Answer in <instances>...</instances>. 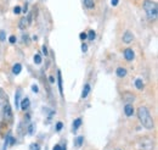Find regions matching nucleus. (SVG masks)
Masks as SVG:
<instances>
[{
    "mask_svg": "<svg viewBox=\"0 0 158 150\" xmlns=\"http://www.w3.org/2000/svg\"><path fill=\"white\" fill-rule=\"evenodd\" d=\"M28 25H29V22H28V20H27V17H23V18H21L20 20V23H19V27H20V29H26L27 27H28Z\"/></svg>",
    "mask_w": 158,
    "mask_h": 150,
    "instance_id": "obj_9",
    "label": "nucleus"
},
{
    "mask_svg": "<svg viewBox=\"0 0 158 150\" xmlns=\"http://www.w3.org/2000/svg\"><path fill=\"white\" fill-rule=\"evenodd\" d=\"M29 105H30V101H29V99H28V98H24V99L22 100V103L20 104V107H21L23 111H26V110L29 107Z\"/></svg>",
    "mask_w": 158,
    "mask_h": 150,
    "instance_id": "obj_11",
    "label": "nucleus"
},
{
    "mask_svg": "<svg viewBox=\"0 0 158 150\" xmlns=\"http://www.w3.org/2000/svg\"><path fill=\"white\" fill-rule=\"evenodd\" d=\"M137 117L140 120V122H141V124L147 128V129H152L154 123H153V118L150 114V111L146 106H140L137 109Z\"/></svg>",
    "mask_w": 158,
    "mask_h": 150,
    "instance_id": "obj_1",
    "label": "nucleus"
},
{
    "mask_svg": "<svg viewBox=\"0 0 158 150\" xmlns=\"http://www.w3.org/2000/svg\"><path fill=\"white\" fill-rule=\"evenodd\" d=\"M118 2H119V0H112L111 4H112L113 6H117V5H118Z\"/></svg>",
    "mask_w": 158,
    "mask_h": 150,
    "instance_id": "obj_30",
    "label": "nucleus"
},
{
    "mask_svg": "<svg viewBox=\"0 0 158 150\" xmlns=\"http://www.w3.org/2000/svg\"><path fill=\"white\" fill-rule=\"evenodd\" d=\"M89 92H90V84H85L84 89L82 92V99H85L88 97V94H89Z\"/></svg>",
    "mask_w": 158,
    "mask_h": 150,
    "instance_id": "obj_13",
    "label": "nucleus"
},
{
    "mask_svg": "<svg viewBox=\"0 0 158 150\" xmlns=\"http://www.w3.org/2000/svg\"><path fill=\"white\" fill-rule=\"evenodd\" d=\"M80 124H82V120H80V118H77V120L73 122V132H76V130L80 127Z\"/></svg>",
    "mask_w": 158,
    "mask_h": 150,
    "instance_id": "obj_18",
    "label": "nucleus"
},
{
    "mask_svg": "<svg viewBox=\"0 0 158 150\" xmlns=\"http://www.w3.org/2000/svg\"><path fill=\"white\" fill-rule=\"evenodd\" d=\"M144 10L147 15V18L150 21H156L158 17V6L157 3L152 0H145L144 2Z\"/></svg>",
    "mask_w": 158,
    "mask_h": 150,
    "instance_id": "obj_2",
    "label": "nucleus"
},
{
    "mask_svg": "<svg viewBox=\"0 0 158 150\" xmlns=\"http://www.w3.org/2000/svg\"><path fill=\"white\" fill-rule=\"evenodd\" d=\"M86 50H88V45L83 43V45H82V51H83V52H85Z\"/></svg>",
    "mask_w": 158,
    "mask_h": 150,
    "instance_id": "obj_29",
    "label": "nucleus"
},
{
    "mask_svg": "<svg viewBox=\"0 0 158 150\" xmlns=\"http://www.w3.org/2000/svg\"><path fill=\"white\" fill-rule=\"evenodd\" d=\"M50 82H51V83H54V77H52V76L50 77Z\"/></svg>",
    "mask_w": 158,
    "mask_h": 150,
    "instance_id": "obj_36",
    "label": "nucleus"
},
{
    "mask_svg": "<svg viewBox=\"0 0 158 150\" xmlns=\"http://www.w3.org/2000/svg\"><path fill=\"white\" fill-rule=\"evenodd\" d=\"M42 49H43V52H44V54H45V56H46V55H47V48H46V46L44 45V46H43Z\"/></svg>",
    "mask_w": 158,
    "mask_h": 150,
    "instance_id": "obj_31",
    "label": "nucleus"
},
{
    "mask_svg": "<svg viewBox=\"0 0 158 150\" xmlns=\"http://www.w3.org/2000/svg\"><path fill=\"white\" fill-rule=\"evenodd\" d=\"M122 98H123V101H124L125 104H131V103H134V100H135V95L133 94V93H130V92L123 93Z\"/></svg>",
    "mask_w": 158,
    "mask_h": 150,
    "instance_id": "obj_5",
    "label": "nucleus"
},
{
    "mask_svg": "<svg viewBox=\"0 0 158 150\" xmlns=\"http://www.w3.org/2000/svg\"><path fill=\"white\" fill-rule=\"evenodd\" d=\"M57 82H59V90L60 94L63 95V88H62V76H61V71H57Z\"/></svg>",
    "mask_w": 158,
    "mask_h": 150,
    "instance_id": "obj_10",
    "label": "nucleus"
},
{
    "mask_svg": "<svg viewBox=\"0 0 158 150\" xmlns=\"http://www.w3.org/2000/svg\"><path fill=\"white\" fill-rule=\"evenodd\" d=\"M137 148L141 150H152L153 148V142L150 138H141L137 142Z\"/></svg>",
    "mask_w": 158,
    "mask_h": 150,
    "instance_id": "obj_3",
    "label": "nucleus"
},
{
    "mask_svg": "<svg viewBox=\"0 0 158 150\" xmlns=\"http://www.w3.org/2000/svg\"><path fill=\"white\" fill-rule=\"evenodd\" d=\"M95 37H96L95 32H94V31H89V33L86 34V39H89V40H94V39H95Z\"/></svg>",
    "mask_w": 158,
    "mask_h": 150,
    "instance_id": "obj_19",
    "label": "nucleus"
},
{
    "mask_svg": "<svg viewBox=\"0 0 158 150\" xmlns=\"http://www.w3.org/2000/svg\"><path fill=\"white\" fill-rule=\"evenodd\" d=\"M124 56H125V59L128 60V61H131V60H134V51H133V49H130V48H128V49H125L124 50Z\"/></svg>",
    "mask_w": 158,
    "mask_h": 150,
    "instance_id": "obj_7",
    "label": "nucleus"
},
{
    "mask_svg": "<svg viewBox=\"0 0 158 150\" xmlns=\"http://www.w3.org/2000/svg\"><path fill=\"white\" fill-rule=\"evenodd\" d=\"M21 11H22V10H21V8H20V6H15V9H13V12H15L16 15H19Z\"/></svg>",
    "mask_w": 158,
    "mask_h": 150,
    "instance_id": "obj_24",
    "label": "nucleus"
},
{
    "mask_svg": "<svg viewBox=\"0 0 158 150\" xmlns=\"http://www.w3.org/2000/svg\"><path fill=\"white\" fill-rule=\"evenodd\" d=\"M124 112H125V115L127 116H133L134 115V107H133V105L131 104H127L125 106H124Z\"/></svg>",
    "mask_w": 158,
    "mask_h": 150,
    "instance_id": "obj_8",
    "label": "nucleus"
},
{
    "mask_svg": "<svg viewBox=\"0 0 158 150\" xmlns=\"http://www.w3.org/2000/svg\"><path fill=\"white\" fill-rule=\"evenodd\" d=\"M21 71H22V65H21V64H16V65H13V67H12V72H13V74H20Z\"/></svg>",
    "mask_w": 158,
    "mask_h": 150,
    "instance_id": "obj_15",
    "label": "nucleus"
},
{
    "mask_svg": "<svg viewBox=\"0 0 158 150\" xmlns=\"http://www.w3.org/2000/svg\"><path fill=\"white\" fill-rule=\"evenodd\" d=\"M135 87L139 89V90H141L142 88H144V82H142V80H140V78H137L136 81H135Z\"/></svg>",
    "mask_w": 158,
    "mask_h": 150,
    "instance_id": "obj_17",
    "label": "nucleus"
},
{
    "mask_svg": "<svg viewBox=\"0 0 158 150\" xmlns=\"http://www.w3.org/2000/svg\"><path fill=\"white\" fill-rule=\"evenodd\" d=\"M83 140H84V137H78V138H77V140H76V145H77V148L82 146Z\"/></svg>",
    "mask_w": 158,
    "mask_h": 150,
    "instance_id": "obj_21",
    "label": "nucleus"
},
{
    "mask_svg": "<svg viewBox=\"0 0 158 150\" xmlns=\"http://www.w3.org/2000/svg\"><path fill=\"white\" fill-rule=\"evenodd\" d=\"M29 150H40V148H39V145L37 143H33V144H30Z\"/></svg>",
    "mask_w": 158,
    "mask_h": 150,
    "instance_id": "obj_22",
    "label": "nucleus"
},
{
    "mask_svg": "<svg viewBox=\"0 0 158 150\" xmlns=\"http://www.w3.org/2000/svg\"><path fill=\"white\" fill-rule=\"evenodd\" d=\"M0 40H1V42L5 40V32H4V31L0 32Z\"/></svg>",
    "mask_w": 158,
    "mask_h": 150,
    "instance_id": "obj_26",
    "label": "nucleus"
},
{
    "mask_svg": "<svg viewBox=\"0 0 158 150\" xmlns=\"http://www.w3.org/2000/svg\"><path fill=\"white\" fill-rule=\"evenodd\" d=\"M3 117L6 120H11L12 118V111H11V106L7 104V101H6V104L4 105V109H3Z\"/></svg>",
    "mask_w": 158,
    "mask_h": 150,
    "instance_id": "obj_4",
    "label": "nucleus"
},
{
    "mask_svg": "<svg viewBox=\"0 0 158 150\" xmlns=\"http://www.w3.org/2000/svg\"><path fill=\"white\" fill-rule=\"evenodd\" d=\"M79 38H80V39H82V40L84 42V40L86 39V33H84V32H82V33L79 34Z\"/></svg>",
    "mask_w": 158,
    "mask_h": 150,
    "instance_id": "obj_25",
    "label": "nucleus"
},
{
    "mask_svg": "<svg viewBox=\"0 0 158 150\" xmlns=\"http://www.w3.org/2000/svg\"><path fill=\"white\" fill-rule=\"evenodd\" d=\"M133 40H134V34H133L131 32L127 31L124 34H123V42H124V43L129 44V43H131Z\"/></svg>",
    "mask_w": 158,
    "mask_h": 150,
    "instance_id": "obj_6",
    "label": "nucleus"
},
{
    "mask_svg": "<svg viewBox=\"0 0 158 150\" xmlns=\"http://www.w3.org/2000/svg\"><path fill=\"white\" fill-rule=\"evenodd\" d=\"M32 90H33L34 93H38V92H39V88H38V86L33 84V86H32Z\"/></svg>",
    "mask_w": 158,
    "mask_h": 150,
    "instance_id": "obj_27",
    "label": "nucleus"
},
{
    "mask_svg": "<svg viewBox=\"0 0 158 150\" xmlns=\"http://www.w3.org/2000/svg\"><path fill=\"white\" fill-rule=\"evenodd\" d=\"M28 132H29L30 134L33 133V124H30V126H29V130H28Z\"/></svg>",
    "mask_w": 158,
    "mask_h": 150,
    "instance_id": "obj_34",
    "label": "nucleus"
},
{
    "mask_svg": "<svg viewBox=\"0 0 158 150\" xmlns=\"http://www.w3.org/2000/svg\"><path fill=\"white\" fill-rule=\"evenodd\" d=\"M118 150H119V149H118Z\"/></svg>",
    "mask_w": 158,
    "mask_h": 150,
    "instance_id": "obj_37",
    "label": "nucleus"
},
{
    "mask_svg": "<svg viewBox=\"0 0 158 150\" xmlns=\"http://www.w3.org/2000/svg\"><path fill=\"white\" fill-rule=\"evenodd\" d=\"M9 42H10L11 44L16 43V37H15V35H11V37H10V39H9Z\"/></svg>",
    "mask_w": 158,
    "mask_h": 150,
    "instance_id": "obj_28",
    "label": "nucleus"
},
{
    "mask_svg": "<svg viewBox=\"0 0 158 150\" xmlns=\"http://www.w3.org/2000/svg\"><path fill=\"white\" fill-rule=\"evenodd\" d=\"M23 42L26 44H28V35H23Z\"/></svg>",
    "mask_w": 158,
    "mask_h": 150,
    "instance_id": "obj_32",
    "label": "nucleus"
},
{
    "mask_svg": "<svg viewBox=\"0 0 158 150\" xmlns=\"http://www.w3.org/2000/svg\"><path fill=\"white\" fill-rule=\"evenodd\" d=\"M27 9H28V6H27V5H24V9H23V10H22V11H23V12H24V14H26V12H27V11H28V10H27Z\"/></svg>",
    "mask_w": 158,
    "mask_h": 150,
    "instance_id": "obj_35",
    "label": "nucleus"
},
{
    "mask_svg": "<svg viewBox=\"0 0 158 150\" xmlns=\"http://www.w3.org/2000/svg\"><path fill=\"white\" fill-rule=\"evenodd\" d=\"M20 99H21V90L19 89L16 93V95H15V105H16V109H19L20 107Z\"/></svg>",
    "mask_w": 158,
    "mask_h": 150,
    "instance_id": "obj_14",
    "label": "nucleus"
},
{
    "mask_svg": "<svg viewBox=\"0 0 158 150\" xmlns=\"http://www.w3.org/2000/svg\"><path fill=\"white\" fill-rule=\"evenodd\" d=\"M117 76L119 78H123V77H125L127 76V70L124 67H118L117 68Z\"/></svg>",
    "mask_w": 158,
    "mask_h": 150,
    "instance_id": "obj_12",
    "label": "nucleus"
},
{
    "mask_svg": "<svg viewBox=\"0 0 158 150\" xmlns=\"http://www.w3.org/2000/svg\"><path fill=\"white\" fill-rule=\"evenodd\" d=\"M62 127H63V123L62 122H57L56 123V130H57V132H60V130L62 129Z\"/></svg>",
    "mask_w": 158,
    "mask_h": 150,
    "instance_id": "obj_23",
    "label": "nucleus"
},
{
    "mask_svg": "<svg viewBox=\"0 0 158 150\" xmlns=\"http://www.w3.org/2000/svg\"><path fill=\"white\" fill-rule=\"evenodd\" d=\"M34 62H36L37 65L42 64V56H40L39 54H36V55H34Z\"/></svg>",
    "mask_w": 158,
    "mask_h": 150,
    "instance_id": "obj_20",
    "label": "nucleus"
},
{
    "mask_svg": "<svg viewBox=\"0 0 158 150\" xmlns=\"http://www.w3.org/2000/svg\"><path fill=\"white\" fill-rule=\"evenodd\" d=\"M52 150H61V145H59V144H57V145H55Z\"/></svg>",
    "mask_w": 158,
    "mask_h": 150,
    "instance_id": "obj_33",
    "label": "nucleus"
},
{
    "mask_svg": "<svg viewBox=\"0 0 158 150\" xmlns=\"http://www.w3.org/2000/svg\"><path fill=\"white\" fill-rule=\"evenodd\" d=\"M84 5L88 9H93L95 6V3H94V0H84Z\"/></svg>",
    "mask_w": 158,
    "mask_h": 150,
    "instance_id": "obj_16",
    "label": "nucleus"
}]
</instances>
